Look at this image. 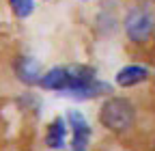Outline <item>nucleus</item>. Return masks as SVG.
Instances as JSON below:
<instances>
[{
	"mask_svg": "<svg viewBox=\"0 0 155 151\" xmlns=\"http://www.w3.org/2000/svg\"><path fill=\"white\" fill-rule=\"evenodd\" d=\"M134 121H136V110L127 97H110L99 108V123L114 134L127 132L134 125Z\"/></svg>",
	"mask_w": 155,
	"mask_h": 151,
	"instance_id": "1",
	"label": "nucleus"
},
{
	"mask_svg": "<svg viewBox=\"0 0 155 151\" xmlns=\"http://www.w3.org/2000/svg\"><path fill=\"white\" fill-rule=\"evenodd\" d=\"M155 30V15L147 7H136L125 15V32L129 41L144 43Z\"/></svg>",
	"mask_w": 155,
	"mask_h": 151,
	"instance_id": "2",
	"label": "nucleus"
},
{
	"mask_svg": "<svg viewBox=\"0 0 155 151\" xmlns=\"http://www.w3.org/2000/svg\"><path fill=\"white\" fill-rule=\"evenodd\" d=\"M15 73L17 78L26 82V84H39V80H41V65H39L35 59H30V56H19L17 63H15Z\"/></svg>",
	"mask_w": 155,
	"mask_h": 151,
	"instance_id": "3",
	"label": "nucleus"
},
{
	"mask_svg": "<svg viewBox=\"0 0 155 151\" xmlns=\"http://www.w3.org/2000/svg\"><path fill=\"white\" fill-rule=\"evenodd\" d=\"M69 121L73 125V151H86L88 138H91V127L84 121V117L80 112H71Z\"/></svg>",
	"mask_w": 155,
	"mask_h": 151,
	"instance_id": "4",
	"label": "nucleus"
},
{
	"mask_svg": "<svg viewBox=\"0 0 155 151\" xmlns=\"http://www.w3.org/2000/svg\"><path fill=\"white\" fill-rule=\"evenodd\" d=\"M147 78H149V71L144 67H140V65H127V67H123L119 73H116V84L129 89V86H136V84L144 82Z\"/></svg>",
	"mask_w": 155,
	"mask_h": 151,
	"instance_id": "5",
	"label": "nucleus"
},
{
	"mask_svg": "<svg viewBox=\"0 0 155 151\" xmlns=\"http://www.w3.org/2000/svg\"><path fill=\"white\" fill-rule=\"evenodd\" d=\"M65 134H67V127L63 119H54L48 127V134H45V143L50 149H61L65 145Z\"/></svg>",
	"mask_w": 155,
	"mask_h": 151,
	"instance_id": "6",
	"label": "nucleus"
},
{
	"mask_svg": "<svg viewBox=\"0 0 155 151\" xmlns=\"http://www.w3.org/2000/svg\"><path fill=\"white\" fill-rule=\"evenodd\" d=\"M32 0H11V9L17 17H28L32 13Z\"/></svg>",
	"mask_w": 155,
	"mask_h": 151,
	"instance_id": "7",
	"label": "nucleus"
}]
</instances>
